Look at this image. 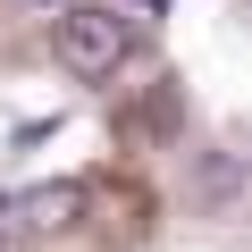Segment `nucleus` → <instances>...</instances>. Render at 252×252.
<instances>
[{"mask_svg":"<svg viewBox=\"0 0 252 252\" xmlns=\"http://www.w3.org/2000/svg\"><path fill=\"white\" fill-rule=\"evenodd\" d=\"M42 9H76V0H42Z\"/></svg>","mask_w":252,"mask_h":252,"instance_id":"4","label":"nucleus"},{"mask_svg":"<svg viewBox=\"0 0 252 252\" xmlns=\"http://www.w3.org/2000/svg\"><path fill=\"white\" fill-rule=\"evenodd\" d=\"M0 252H9V227H0Z\"/></svg>","mask_w":252,"mask_h":252,"instance_id":"5","label":"nucleus"},{"mask_svg":"<svg viewBox=\"0 0 252 252\" xmlns=\"http://www.w3.org/2000/svg\"><path fill=\"white\" fill-rule=\"evenodd\" d=\"M126 9H168V0H126Z\"/></svg>","mask_w":252,"mask_h":252,"instance_id":"3","label":"nucleus"},{"mask_svg":"<svg viewBox=\"0 0 252 252\" xmlns=\"http://www.w3.org/2000/svg\"><path fill=\"white\" fill-rule=\"evenodd\" d=\"M126 51H135V17H126L118 0H76V9H59V59L76 76H109Z\"/></svg>","mask_w":252,"mask_h":252,"instance_id":"1","label":"nucleus"},{"mask_svg":"<svg viewBox=\"0 0 252 252\" xmlns=\"http://www.w3.org/2000/svg\"><path fill=\"white\" fill-rule=\"evenodd\" d=\"M34 227V235H67L76 219H84V185L76 177H59V185H26V193H9L0 202V227Z\"/></svg>","mask_w":252,"mask_h":252,"instance_id":"2","label":"nucleus"}]
</instances>
